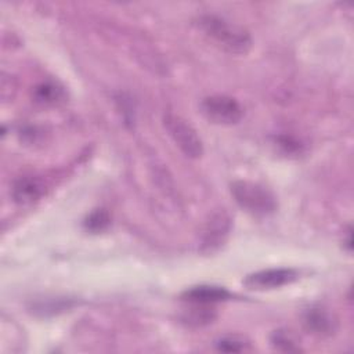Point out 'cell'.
<instances>
[{
	"instance_id": "cell-1",
	"label": "cell",
	"mask_w": 354,
	"mask_h": 354,
	"mask_svg": "<svg viewBox=\"0 0 354 354\" xmlns=\"http://www.w3.org/2000/svg\"><path fill=\"white\" fill-rule=\"evenodd\" d=\"M198 26L220 47L232 54H245L252 46L248 30L217 15H202Z\"/></svg>"
},
{
	"instance_id": "cell-2",
	"label": "cell",
	"mask_w": 354,
	"mask_h": 354,
	"mask_svg": "<svg viewBox=\"0 0 354 354\" xmlns=\"http://www.w3.org/2000/svg\"><path fill=\"white\" fill-rule=\"evenodd\" d=\"M231 194L243 210L256 217H266L277 210L274 194L257 183L246 180L234 181L231 184Z\"/></svg>"
},
{
	"instance_id": "cell-3",
	"label": "cell",
	"mask_w": 354,
	"mask_h": 354,
	"mask_svg": "<svg viewBox=\"0 0 354 354\" xmlns=\"http://www.w3.org/2000/svg\"><path fill=\"white\" fill-rule=\"evenodd\" d=\"M163 124L173 138L176 145L183 151V153L188 158L196 159L203 152L202 140L198 136L196 130L181 116L167 112L163 116Z\"/></svg>"
},
{
	"instance_id": "cell-4",
	"label": "cell",
	"mask_w": 354,
	"mask_h": 354,
	"mask_svg": "<svg viewBox=\"0 0 354 354\" xmlns=\"http://www.w3.org/2000/svg\"><path fill=\"white\" fill-rule=\"evenodd\" d=\"M202 115L216 124H235L243 116V109L239 102L228 95L214 94L202 100Z\"/></svg>"
},
{
	"instance_id": "cell-5",
	"label": "cell",
	"mask_w": 354,
	"mask_h": 354,
	"mask_svg": "<svg viewBox=\"0 0 354 354\" xmlns=\"http://www.w3.org/2000/svg\"><path fill=\"white\" fill-rule=\"evenodd\" d=\"M231 217L225 210H218L210 216L202 231L201 250L212 253L217 250L227 239L231 231Z\"/></svg>"
},
{
	"instance_id": "cell-6",
	"label": "cell",
	"mask_w": 354,
	"mask_h": 354,
	"mask_svg": "<svg viewBox=\"0 0 354 354\" xmlns=\"http://www.w3.org/2000/svg\"><path fill=\"white\" fill-rule=\"evenodd\" d=\"M299 278V271L293 268H268L253 272L246 277L243 285L249 289L264 290L289 285Z\"/></svg>"
},
{
	"instance_id": "cell-7",
	"label": "cell",
	"mask_w": 354,
	"mask_h": 354,
	"mask_svg": "<svg viewBox=\"0 0 354 354\" xmlns=\"http://www.w3.org/2000/svg\"><path fill=\"white\" fill-rule=\"evenodd\" d=\"M44 194V184L35 176H24L14 181L11 188L12 199L18 205H29L40 199Z\"/></svg>"
},
{
	"instance_id": "cell-8",
	"label": "cell",
	"mask_w": 354,
	"mask_h": 354,
	"mask_svg": "<svg viewBox=\"0 0 354 354\" xmlns=\"http://www.w3.org/2000/svg\"><path fill=\"white\" fill-rule=\"evenodd\" d=\"M303 322L310 332L318 336H329L336 330V319L322 307L308 308L303 317Z\"/></svg>"
},
{
	"instance_id": "cell-9",
	"label": "cell",
	"mask_w": 354,
	"mask_h": 354,
	"mask_svg": "<svg viewBox=\"0 0 354 354\" xmlns=\"http://www.w3.org/2000/svg\"><path fill=\"white\" fill-rule=\"evenodd\" d=\"M183 299L194 303V304H213L217 301H225L231 299V293L221 286H210V285H201L194 286L183 293Z\"/></svg>"
},
{
	"instance_id": "cell-10",
	"label": "cell",
	"mask_w": 354,
	"mask_h": 354,
	"mask_svg": "<svg viewBox=\"0 0 354 354\" xmlns=\"http://www.w3.org/2000/svg\"><path fill=\"white\" fill-rule=\"evenodd\" d=\"M65 91L54 82H43L33 88V100L40 105H55L62 102Z\"/></svg>"
},
{
	"instance_id": "cell-11",
	"label": "cell",
	"mask_w": 354,
	"mask_h": 354,
	"mask_svg": "<svg viewBox=\"0 0 354 354\" xmlns=\"http://www.w3.org/2000/svg\"><path fill=\"white\" fill-rule=\"evenodd\" d=\"M109 223L111 218L108 212L104 209H97L87 216V218L84 220V227L91 232H101L109 225Z\"/></svg>"
},
{
	"instance_id": "cell-12",
	"label": "cell",
	"mask_w": 354,
	"mask_h": 354,
	"mask_svg": "<svg viewBox=\"0 0 354 354\" xmlns=\"http://www.w3.org/2000/svg\"><path fill=\"white\" fill-rule=\"evenodd\" d=\"M271 343L281 351H299L297 342L289 330H275L271 336Z\"/></svg>"
},
{
	"instance_id": "cell-13",
	"label": "cell",
	"mask_w": 354,
	"mask_h": 354,
	"mask_svg": "<svg viewBox=\"0 0 354 354\" xmlns=\"http://www.w3.org/2000/svg\"><path fill=\"white\" fill-rule=\"evenodd\" d=\"M248 343L236 336H225L221 337L220 340L216 342V347L221 351H227V353H238V351H243L246 348Z\"/></svg>"
},
{
	"instance_id": "cell-14",
	"label": "cell",
	"mask_w": 354,
	"mask_h": 354,
	"mask_svg": "<svg viewBox=\"0 0 354 354\" xmlns=\"http://www.w3.org/2000/svg\"><path fill=\"white\" fill-rule=\"evenodd\" d=\"M214 318L213 311H210L209 308H194L191 314H188L185 317V321L188 324H195V325H206L209 322H212V319Z\"/></svg>"
},
{
	"instance_id": "cell-15",
	"label": "cell",
	"mask_w": 354,
	"mask_h": 354,
	"mask_svg": "<svg viewBox=\"0 0 354 354\" xmlns=\"http://www.w3.org/2000/svg\"><path fill=\"white\" fill-rule=\"evenodd\" d=\"M279 145L283 147V149L288 152V153H293V152H297L300 151V144H297L296 141H293L290 137H279Z\"/></svg>"
}]
</instances>
